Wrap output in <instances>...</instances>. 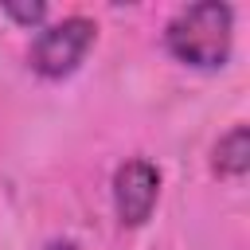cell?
<instances>
[{"label":"cell","mask_w":250,"mask_h":250,"mask_svg":"<svg viewBox=\"0 0 250 250\" xmlns=\"http://www.w3.org/2000/svg\"><path fill=\"white\" fill-rule=\"evenodd\" d=\"M164 43L168 51L199 70H215L230 59V43H234V12L223 0H199L180 8L168 27H164Z\"/></svg>","instance_id":"6da1fadb"},{"label":"cell","mask_w":250,"mask_h":250,"mask_svg":"<svg viewBox=\"0 0 250 250\" xmlns=\"http://www.w3.org/2000/svg\"><path fill=\"white\" fill-rule=\"evenodd\" d=\"M98 27L86 16H66L59 23L39 27L35 43H31V70L43 78H66L70 70H78V62L86 59V51L94 47Z\"/></svg>","instance_id":"7a4b0ae2"},{"label":"cell","mask_w":250,"mask_h":250,"mask_svg":"<svg viewBox=\"0 0 250 250\" xmlns=\"http://www.w3.org/2000/svg\"><path fill=\"white\" fill-rule=\"evenodd\" d=\"M156 195H160V172H156V164L133 156V160H125L113 172V207H117L121 227H141L152 215Z\"/></svg>","instance_id":"3957f363"},{"label":"cell","mask_w":250,"mask_h":250,"mask_svg":"<svg viewBox=\"0 0 250 250\" xmlns=\"http://www.w3.org/2000/svg\"><path fill=\"white\" fill-rule=\"evenodd\" d=\"M215 172L219 176H227V180H238V176H246V168H250V129L246 125H234L230 133H223L219 137V145H215Z\"/></svg>","instance_id":"277c9868"},{"label":"cell","mask_w":250,"mask_h":250,"mask_svg":"<svg viewBox=\"0 0 250 250\" xmlns=\"http://www.w3.org/2000/svg\"><path fill=\"white\" fill-rule=\"evenodd\" d=\"M0 12H4L8 20H16L20 27H43V20H47V4H43V0H31V4L8 0V4H0Z\"/></svg>","instance_id":"5b68a950"},{"label":"cell","mask_w":250,"mask_h":250,"mask_svg":"<svg viewBox=\"0 0 250 250\" xmlns=\"http://www.w3.org/2000/svg\"><path fill=\"white\" fill-rule=\"evenodd\" d=\"M47 250H78V246H74V242H70V238H59V242H51V246H47Z\"/></svg>","instance_id":"8992f818"}]
</instances>
